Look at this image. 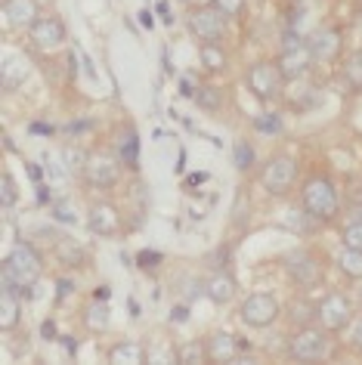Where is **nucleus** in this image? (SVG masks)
<instances>
[{"mask_svg": "<svg viewBox=\"0 0 362 365\" xmlns=\"http://www.w3.org/2000/svg\"><path fill=\"white\" fill-rule=\"evenodd\" d=\"M50 214L56 217V220H62V223H75V220H78L75 211H71L66 202H53V205H50Z\"/></svg>", "mask_w": 362, "mask_h": 365, "instance_id": "473e14b6", "label": "nucleus"}, {"mask_svg": "<svg viewBox=\"0 0 362 365\" xmlns=\"http://www.w3.org/2000/svg\"><path fill=\"white\" fill-rule=\"evenodd\" d=\"M260 180H264V189L269 195H285L288 189L294 186V180H297V164L288 158V155H276V158L267 161Z\"/></svg>", "mask_w": 362, "mask_h": 365, "instance_id": "423d86ee", "label": "nucleus"}, {"mask_svg": "<svg viewBox=\"0 0 362 365\" xmlns=\"http://www.w3.org/2000/svg\"><path fill=\"white\" fill-rule=\"evenodd\" d=\"M226 22H229V16H226L217 4H207L189 16V31H192L202 43H220L223 34H226Z\"/></svg>", "mask_w": 362, "mask_h": 365, "instance_id": "20e7f679", "label": "nucleus"}, {"mask_svg": "<svg viewBox=\"0 0 362 365\" xmlns=\"http://www.w3.org/2000/svg\"><path fill=\"white\" fill-rule=\"evenodd\" d=\"M350 344H353V346H356V350L362 353V319H359V322H356V325H353V334H350Z\"/></svg>", "mask_w": 362, "mask_h": 365, "instance_id": "4c0bfd02", "label": "nucleus"}, {"mask_svg": "<svg viewBox=\"0 0 362 365\" xmlns=\"http://www.w3.org/2000/svg\"><path fill=\"white\" fill-rule=\"evenodd\" d=\"M41 331H43V337H47V341H50V337H56V325H53V322H43Z\"/></svg>", "mask_w": 362, "mask_h": 365, "instance_id": "58836bf2", "label": "nucleus"}, {"mask_svg": "<svg viewBox=\"0 0 362 365\" xmlns=\"http://www.w3.org/2000/svg\"><path fill=\"white\" fill-rule=\"evenodd\" d=\"M29 38L38 50H53L66 41V25H62L56 16H38L34 25L29 29Z\"/></svg>", "mask_w": 362, "mask_h": 365, "instance_id": "9d476101", "label": "nucleus"}, {"mask_svg": "<svg viewBox=\"0 0 362 365\" xmlns=\"http://www.w3.org/2000/svg\"><path fill=\"white\" fill-rule=\"evenodd\" d=\"M19 325V291L10 282L0 288V331H13Z\"/></svg>", "mask_w": 362, "mask_h": 365, "instance_id": "4468645a", "label": "nucleus"}, {"mask_svg": "<svg viewBox=\"0 0 362 365\" xmlns=\"http://www.w3.org/2000/svg\"><path fill=\"white\" fill-rule=\"evenodd\" d=\"M301 47H306L304 34L294 31V29H288V31H285V50H301Z\"/></svg>", "mask_w": 362, "mask_h": 365, "instance_id": "c9c22d12", "label": "nucleus"}, {"mask_svg": "<svg viewBox=\"0 0 362 365\" xmlns=\"http://www.w3.org/2000/svg\"><path fill=\"white\" fill-rule=\"evenodd\" d=\"M137 263H140L143 269H155L158 263H161V254L158 251H140L137 254Z\"/></svg>", "mask_w": 362, "mask_h": 365, "instance_id": "72a5a7b5", "label": "nucleus"}, {"mask_svg": "<svg viewBox=\"0 0 362 365\" xmlns=\"http://www.w3.org/2000/svg\"><path fill=\"white\" fill-rule=\"evenodd\" d=\"M205 344H207V359L211 362H232L235 356H239V344H235V337L226 334V331L211 334Z\"/></svg>", "mask_w": 362, "mask_h": 365, "instance_id": "dca6fc26", "label": "nucleus"}, {"mask_svg": "<svg viewBox=\"0 0 362 365\" xmlns=\"http://www.w3.org/2000/svg\"><path fill=\"white\" fill-rule=\"evenodd\" d=\"M105 297H108V288L103 285V288H99V291H96V300H105Z\"/></svg>", "mask_w": 362, "mask_h": 365, "instance_id": "37998d69", "label": "nucleus"}, {"mask_svg": "<svg viewBox=\"0 0 362 365\" xmlns=\"http://www.w3.org/2000/svg\"><path fill=\"white\" fill-rule=\"evenodd\" d=\"M329 334H325V328H313L306 325L301 331L291 334V341H288V356L297 362H319L329 356Z\"/></svg>", "mask_w": 362, "mask_h": 365, "instance_id": "7ed1b4c3", "label": "nucleus"}, {"mask_svg": "<svg viewBox=\"0 0 362 365\" xmlns=\"http://www.w3.org/2000/svg\"><path fill=\"white\" fill-rule=\"evenodd\" d=\"M31 130H34V133H47V136H50V133H53V127H47V124H31Z\"/></svg>", "mask_w": 362, "mask_h": 365, "instance_id": "a19ab883", "label": "nucleus"}, {"mask_svg": "<svg viewBox=\"0 0 362 365\" xmlns=\"http://www.w3.org/2000/svg\"><path fill=\"white\" fill-rule=\"evenodd\" d=\"M338 189L329 177H313L304 182V211L313 217L316 223H331L338 217Z\"/></svg>", "mask_w": 362, "mask_h": 365, "instance_id": "f03ea898", "label": "nucleus"}, {"mask_svg": "<svg viewBox=\"0 0 362 365\" xmlns=\"http://www.w3.org/2000/svg\"><path fill=\"white\" fill-rule=\"evenodd\" d=\"M41 269H43L41 254L34 251L29 242H19L10 254H6L0 276H4V282H10L19 294H31V285L41 279Z\"/></svg>", "mask_w": 362, "mask_h": 365, "instance_id": "f257e3e1", "label": "nucleus"}, {"mask_svg": "<svg viewBox=\"0 0 362 365\" xmlns=\"http://www.w3.org/2000/svg\"><path fill=\"white\" fill-rule=\"evenodd\" d=\"M254 124H257V130H264V133H279V130H282V121H279L276 112L273 115H260Z\"/></svg>", "mask_w": 362, "mask_h": 365, "instance_id": "2f4dec72", "label": "nucleus"}, {"mask_svg": "<svg viewBox=\"0 0 362 365\" xmlns=\"http://www.w3.org/2000/svg\"><path fill=\"white\" fill-rule=\"evenodd\" d=\"M56 254H59V260L66 263V267H81V263H84V251H81L71 239H62V235L56 242Z\"/></svg>", "mask_w": 362, "mask_h": 365, "instance_id": "5701e85b", "label": "nucleus"}, {"mask_svg": "<svg viewBox=\"0 0 362 365\" xmlns=\"http://www.w3.org/2000/svg\"><path fill=\"white\" fill-rule=\"evenodd\" d=\"M118 177H121V168L108 158V155H90L87 168H84V180L90 182V186L96 189H112Z\"/></svg>", "mask_w": 362, "mask_h": 365, "instance_id": "9b49d317", "label": "nucleus"}, {"mask_svg": "<svg viewBox=\"0 0 362 365\" xmlns=\"http://www.w3.org/2000/svg\"><path fill=\"white\" fill-rule=\"evenodd\" d=\"M16 205V182L10 173H4V207H13Z\"/></svg>", "mask_w": 362, "mask_h": 365, "instance_id": "f704fd0d", "label": "nucleus"}, {"mask_svg": "<svg viewBox=\"0 0 362 365\" xmlns=\"http://www.w3.org/2000/svg\"><path fill=\"white\" fill-rule=\"evenodd\" d=\"M341 269H343V276H350V279H362V251L356 248H343L341 254Z\"/></svg>", "mask_w": 362, "mask_h": 365, "instance_id": "393cba45", "label": "nucleus"}, {"mask_svg": "<svg viewBox=\"0 0 362 365\" xmlns=\"http://www.w3.org/2000/svg\"><path fill=\"white\" fill-rule=\"evenodd\" d=\"M118 158H121V164L130 168V170L140 168V140H137L133 130L121 133V140H118Z\"/></svg>", "mask_w": 362, "mask_h": 365, "instance_id": "6ab92c4d", "label": "nucleus"}, {"mask_svg": "<svg viewBox=\"0 0 362 365\" xmlns=\"http://www.w3.org/2000/svg\"><path fill=\"white\" fill-rule=\"evenodd\" d=\"M214 4L220 6V10H223L226 16H235V13L242 10V0H214Z\"/></svg>", "mask_w": 362, "mask_h": 365, "instance_id": "e433bc0d", "label": "nucleus"}, {"mask_svg": "<svg viewBox=\"0 0 362 365\" xmlns=\"http://www.w3.org/2000/svg\"><path fill=\"white\" fill-rule=\"evenodd\" d=\"M62 158H66V168H68L71 173H84L90 155H84L81 149H71V145H66V149H62Z\"/></svg>", "mask_w": 362, "mask_h": 365, "instance_id": "c85d7f7f", "label": "nucleus"}, {"mask_svg": "<svg viewBox=\"0 0 362 365\" xmlns=\"http://www.w3.org/2000/svg\"><path fill=\"white\" fill-rule=\"evenodd\" d=\"M198 56H202V62H205L207 71H223V68H226V56H223L220 43H202Z\"/></svg>", "mask_w": 362, "mask_h": 365, "instance_id": "4be33fe9", "label": "nucleus"}, {"mask_svg": "<svg viewBox=\"0 0 362 365\" xmlns=\"http://www.w3.org/2000/svg\"><path fill=\"white\" fill-rule=\"evenodd\" d=\"M313 53H310V47H301V50H282V56H279V71H282V78L285 81H301L306 71H310V66H313Z\"/></svg>", "mask_w": 362, "mask_h": 365, "instance_id": "f8f14e48", "label": "nucleus"}, {"mask_svg": "<svg viewBox=\"0 0 362 365\" xmlns=\"http://www.w3.org/2000/svg\"><path fill=\"white\" fill-rule=\"evenodd\" d=\"M174 319H177V322H186V307H177L174 309Z\"/></svg>", "mask_w": 362, "mask_h": 365, "instance_id": "79ce46f5", "label": "nucleus"}, {"mask_svg": "<svg viewBox=\"0 0 362 365\" xmlns=\"http://www.w3.org/2000/svg\"><path fill=\"white\" fill-rule=\"evenodd\" d=\"M248 87L254 90V96L260 103H273V99L282 96L285 78L273 62H257V66H251V71H248Z\"/></svg>", "mask_w": 362, "mask_h": 365, "instance_id": "39448f33", "label": "nucleus"}, {"mask_svg": "<svg viewBox=\"0 0 362 365\" xmlns=\"http://www.w3.org/2000/svg\"><path fill=\"white\" fill-rule=\"evenodd\" d=\"M143 362V346L140 344H118L115 350H112V362Z\"/></svg>", "mask_w": 362, "mask_h": 365, "instance_id": "bb28decb", "label": "nucleus"}, {"mask_svg": "<svg viewBox=\"0 0 362 365\" xmlns=\"http://www.w3.org/2000/svg\"><path fill=\"white\" fill-rule=\"evenodd\" d=\"M347 223H362V207H353L350 217H347Z\"/></svg>", "mask_w": 362, "mask_h": 365, "instance_id": "ea45409f", "label": "nucleus"}, {"mask_svg": "<svg viewBox=\"0 0 362 365\" xmlns=\"http://www.w3.org/2000/svg\"><path fill=\"white\" fill-rule=\"evenodd\" d=\"M251 164H254V149L242 140V143H235V168L239 170H248Z\"/></svg>", "mask_w": 362, "mask_h": 365, "instance_id": "c756f323", "label": "nucleus"}, {"mask_svg": "<svg viewBox=\"0 0 362 365\" xmlns=\"http://www.w3.org/2000/svg\"><path fill=\"white\" fill-rule=\"evenodd\" d=\"M285 269H288V276L304 288L319 285V279H322V263L316 260L310 251H291L285 257Z\"/></svg>", "mask_w": 362, "mask_h": 365, "instance_id": "1a4fd4ad", "label": "nucleus"}, {"mask_svg": "<svg viewBox=\"0 0 362 365\" xmlns=\"http://www.w3.org/2000/svg\"><path fill=\"white\" fill-rule=\"evenodd\" d=\"M306 47H310L313 59L316 62H331L334 56L341 53V31L338 29H322L313 34V41H306Z\"/></svg>", "mask_w": 362, "mask_h": 365, "instance_id": "ddd939ff", "label": "nucleus"}, {"mask_svg": "<svg viewBox=\"0 0 362 365\" xmlns=\"http://www.w3.org/2000/svg\"><path fill=\"white\" fill-rule=\"evenodd\" d=\"M350 316H353V307H350V300L343 297V294H325L322 297V304L316 307V319L322 322L325 331H343L350 322Z\"/></svg>", "mask_w": 362, "mask_h": 365, "instance_id": "6e6552de", "label": "nucleus"}, {"mask_svg": "<svg viewBox=\"0 0 362 365\" xmlns=\"http://www.w3.org/2000/svg\"><path fill=\"white\" fill-rule=\"evenodd\" d=\"M195 103L202 106L205 112H220V108H223V90H217V87H198Z\"/></svg>", "mask_w": 362, "mask_h": 365, "instance_id": "b1692460", "label": "nucleus"}, {"mask_svg": "<svg viewBox=\"0 0 362 365\" xmlns=\"http://www.w3.org/2000/svg\"><path fill=\"white\" fill-rule=\"evenodd\" d=\"M239 316H242V322L251 328H267L279 319V300L273 294H251V297H245Z\"/></svg>", "mask_w": 362, "mask_h": 365, "instance_id": "0eeeda50", "label": "nucleus"}, {"mask_svg": "<svg viewBox=\"0 0 362 365\" xmlns=\"http://www.w3.org/2000/svg\"><path fill=\"white\" fill-rule=\"evenodd\" d=\"M180 362H202V359H207V344H202V341H189L186 346H180Z\"/></svg>", "mask_w": 362, "mask_h": 365, "instance_id": "cd10ccee", "label": "nucleus"}, {"mask_svg": "<svg viewBox=\"0 0 362 365\" xmlns=\"http://www.w3.org/2000/svg\"><path fill=\"white\" fill-rule=\"evenodd\" d=\"M205 294L211 297L214 304H229L235 297V282L229 276H223V272H217V276H211L205 282Z\"/></svg>", "mask_w": 362, "mask_h": 365, "instance_id": "a211bd4d", "label": "nucleus"}, {"mask_svg": "<svg viewBox=\"0 0 362 365\" xmlns=\"http://www.w3.org/2000/svg\"><path fill=\"white\" fill-rule=\"evenodd\" d=\"M4 16L13 29H31L38 19V10L31 0H4Z\"/></svg>", "mask_w": 362, "mask_h": 365, "instance_id": "2eb2a0df", "label": "nucleus"}, {"mask_svg": "<svg viewBox=\"0 0 362 365\" xmlns=\"http://www.w3.org/2000/svg\"><path fill=\"white\" fill-rule=\"evenodd\" d=\"M343 248L362 251V223H347V230H343Z\"/></svg>", "mask_w": 362, "mask_h": 365, "instance_id": "7c9ffc66", "label": "nucleus"}, {"mask_svg": "<svg viewBox=\"0 0 362 365\" xmlns=\"http://www.w3.org/2000/svg\"><path fill=\"white\" fill-rule=\"evenodd\" d=\"M90 226H93V232H99V235H115L121 230V214H118L112 205H93Z\"/></svg>", "mask_w": 362, "mask_h": 365, "instance_id": "f3484780", "label": "nucleus"}, {"mask_svg": "<svg viewBox=\"0 0 362 365\" xmlns=\"http://www.w3.org/2000/svg\"><path fill=\"white\" fill-rule=\"evenodd\" d=\"M25 78H29V62L22 59H6L4 71H0V81H4L6 90H16L19 84H25Z\"/></svg>", "mask_w": 362, "mask_h": 365, "instance_id": "aec40b11", "label": "nucleus"}, {"mask_svg": "<svg viewBox=\"0 0 362 365\" xmlns=\"http://www.w3.org/2000/svg\"><path fill=\"white\" fill-rule=\"evenodd\" d=\"M343 81H347L350 90L362 93V50L347 56V62H343Z\"/></svg>", "mask_w": 362, "mask_h": 365, "instance_id": "412c9836", "label": "nucleus"}, {"mask_svg": "<svg viewBox=\"0 0 362 365\" xmlns=\"http://www.w3.org/2000/svg\"><path fill=\"white\" fill-rule=\"evenodd\" d=\"M105 325H108V307H105V300L103 304L96 300V304L87 309V328L90 331H103Z\"/></svg>", "mask_w": 362, "mask_h": 365, "instance_id": "a878e982", "label": "nucleus"}]
</instances>
